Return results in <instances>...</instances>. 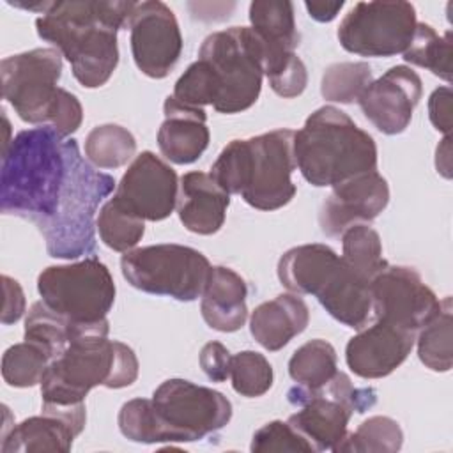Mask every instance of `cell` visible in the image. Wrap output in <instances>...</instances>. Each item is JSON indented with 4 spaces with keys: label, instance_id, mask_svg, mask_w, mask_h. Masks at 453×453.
Masks as SVG:
<instances>
[{
    "label": "cell",
    "instance_id": "3",
    "mask_svg": "<svg viewBox=\"0 0 453 453\" xmlns=\"http://www.w3.org/2000/svg\"><path fill=\"white\" fill-rule=\"evenodd\" d=\"M69 159L71 140H64L51 126L19 131L2 152V212L28 219L42 232L58 212Z\"/></svg>",
    "mask_w": 453,
    "mask_h": 453
},
{
    "label": "cell",
    "instance_id": "41",
    "mask_svg": "<svg viewBox=\"0 0 453 453\" xmlns=\"http://www.w3.org/2000/svg\"><path fill=\"white\" fill-rule=\"evenodd\" d=\"M232 354L221 342H209L202 347L198 363L202 372L212 382H225L230 377Z\"/></svg>",
    "mask_w": 453,
    "mask_h": 453
},
{
    "label": "cell",
    "instance_id": "24",
    "mask_svg": "<svg viewBox=\"0 0 453 453\" xmlns=\"http://www.w3.org/2000/svg\"><path fill=\"white\" fill-rule=\"evenodd\" d=\"M230 195L205 172H188L179 180L177 214L193 234L212 235L225 223Z\"/></svg>",
    "mask_w": 453,
    "mask_h": 453
},
{
    "label": "cell",
    "instance_id": "32",
    "mask_svg": "<svg viewBox=\"0 0 453 453\" xmlns=\"http://www.w3.org/2000/svg\"><path fill=\"white\" fill-rule=\"evenodd\" d=\"M407 64L428 69L446 83L451 81V32L439 35L432 25L418 23L409 48L402 53Z\"/></svg>",
    "mask_w": 453,
    "mask_h": 453
},
{
    "label": "cell",
    "instance_id": "25",
    "mask_svg": "<svg viewBox=\"0 0 453 453\" xmlns=\"http://www.w3.org/2000/svg\"><path fill=\"white\" fill-rule=\"evenodd\" d=\"M200 311L205 324L219 333L239 331L248 319V285L241 274L225 265H211Z\"/></svg>",
    "mask_w": 453,
    "mask_h": 453
},
{
    "label": "cell",
    "instance_id": "1",
    "mask_svg": "<svg viewBox=\"0 0 453 453\" xmlns=\"http://www.w3.org/2000/svg\"><path fill=\"white\" fill-rule=\"evenodd\" d=\"M264 51L251 27H230L207 35L195 60L175 81L173 97L218 113L251 108L262 90Z\"/></svg>",
    "mask_w": 453,
    "mask_h": 453
},
{
    "label": "cell",
    "instance_id": "22",
    "mask_svg": "<svg viewBox=\"0 0 453 453\" xmlns=\"http://www.w3.org/2000/svg\"><path fill=\"white\" fill-rule=\"evenodd\" d=\"M250 23L264 51V74L267 81L299 60V32L294 4L287 0H255L250 4Z\"/></svg>",
    "mask_w": 453,
    "mask_h": 453
},
{
    "label": "cell",
    "instance_id": "37",
    "mask_svg": "<svg viewBox=\"0 0 453 453\" xmlns=\"http://www.w3.org/2000/svg\"><path fill=\"white\" fill-rule=\"evenodd\" d=\"M235 393L246 398L265 395L273 386V366L267 357L255 350H242L232 356L230 377Z\"/></svg>",
    "mask_w": 453,
    "mask_h": 453
},
{
    "label": "cell",
    "instance_id": "10",
    "mask_svg": "<svg viewBox=\"0 0 453 453\" xmlns=\"http://www.w3.org/2000/svg\"><path fill=\"white\" fill-rule=\"evenodd\" d=\"M120 271L126 281L142 292L189 303L202 296L211 264L191 246L150 244L126 251Z\"/></svg>",
    "mask_w": 453,
    "mask_h": 453
},
{
    "label": "cell",
    "instance_id": "12",
    "mask_svg": "<svg viewBox=\"0 0 453 453\" xmlns=\"http://www.w3.org/2000/svg\"><path fill=\"white\" fill-rule=\"evenodd\" d=\"M152 403L165 430V442H195L232 419L230 400L186 379H168L152 393Z\"/></svg>",
    "mask_w": 453,
    "mask_h": 453
},
{
    "label": "cell",
    "instance_id": "9",
    "mask_svg": "<svg viewBox=\"0 0 453 453\" xmlns=\"http://www.w3.org/2000/svg\"><path fill=\"white\" fill-rule=\"evenodd\" d=\"M288 403L299 407L288 423L310 441L315 451H334L347 434L352 414H363L377 403L373 388H356L343 372L319 389L294 386L287 393Z\"/></svg>",
    "mask_w": 453,
    "mask_h": 453
},
{
    "label": "cell",
    "instance_id": "11",
    "mask_svg": "<svg viewBox=\"0 0 453 453\" xmlns=\"http://www.w3.org/2000/svg\"><path fill=\"white\" fill-rule=\"evenodd\" d=\"M41 301L74 324L106 320L115 303V281L110 269L97 258L50 265L37 276Z\"/></svg>",
    "mask_w": 453,
    "mask_h": 453
},
{
    "label": "cell",
    "instance_id": "4",
    "mask_svg": "<svg viewBox=\"0 0 453 453\" xmlns=\"http://www.w3.org/2000/svg\"><path fill=\"white\" fill-rule=\"evenodd\" d=\"M294 131L281 127L232 140L211 166V177L228 193L258 211H276L296 196Z\"/></svg>",
    "mask_w": 453,
    "mask_h": 453
},
{
    "label": "cell",
    "instance_id": "2",
    "mask_svg": "<svg viewBox=\"0 0 453 453\" xmlns=\"http://www.w3.org/2000/svg\"><path fill=\"white\" fill-rule=\"evenodd\" d=\"M136 2L57 0L35 19L37 35L62 53L85 88L103 87L119 64L117 32Z\"/></svg>",
    "mask_w": 453,
    "mask_h": 453
},
{
    "label": "cell",
    "instance_id": "29",
    "mask_svg": "<svg viewBox=\"0 0 453 453\" xmlns=\"http://www.w3.org/2000/svg\"><path fill=\"white\" fill-rule=\"evenodd\" d=\"M338 372L334 347L320 338L303 343L288 359V375L294 382L308 389L326 386Z\"/></svg>",
    "mask_w": 453,
    "mask_h": 453
},
{
    "label": "cell",
    "instance_id": "21",
    "mask_svg": "<svg viewBox=\"0 0 453 453\" xmlns=\"http://www.w3.org/2000/svg\"><path fill=\"white\" fill-rule=\"evenodd\" d=\"M414 343L416 331L375 319V324L359 329L349 340L345 361L361 379H382L407 359Z\"/></svg>",
    "mask_w": 453,
    "mask_h": 453
},
{
    "label": "cell",
    "instance_id": "26",
    "mask_svg": "<svg viewBox=\"0 0 453 453\" xmlns=\"http://www.w3.org/2000/svg\"><path fill=\"white\" fill-rule=\"evenodd\" d=\"M310 322L308 304L299 294H280L271 301L260 303L250 317L251 336L264 349L276 352L292 338L301 334Z\"/></svg>",
    "mask_w": 453,
    "mask_h": 453
},
{
    "label": "cell",
    "instance_id": "14",
    "mask_svg": "<svg viewBox=\"0 0 453 453\" xmlns=\"http://www.w3.org/2000/svg\"><path fill=\"white\" fill-rule=\"evenodd\" d=\"M2 96L23 122L46 126L58 96L62 53L55 48H34L0 62Z\"/></svg>",
    "mask_w": 453,
    "mask_h": 453
},
{
    "label": "cell",
    "instance_id": "20",
    "mask_svg": "<svg viewBox=\"0 0 453 453\" xmlns=\"http://www.w3.org/2000/svg\"><path fill=\"white\" fill-rule=\"evenodd\" d=\"M421 94L419 74L407 65H393L368 85L357 103L365 117L380 133L400 134L411 124Z\"/></svg>",
    "mask_w": 453,
    "mask_h": 453
},
{
    "label": "cell",
    "instance_id": "43",
    "mask_svg": "<svg viewBox=\"0 0 453 453\" xmlns=\"http://www.w3.org/2000/svg\"><path fill=\"white\" fill-rule=\"evenodd\" d=\"M2 281H4V294H5L4 311H2V324L9 326V324L18 322L23 317L25 308H27V301H25V294H23L21 285L14 278L4 274Z\"/></svg>",
    "mask_w": 453,
    "mask_h": 453
},
{
    "label": "cell",
    "instance_id": "28",
    "mask_svg": "<svg viewBox=\"0 0 453 453\" xmlns=\"http://www.w3.org/2000/svg\"><path fill=\"white\" fill-rule=\"evenodd\" d=\"M451 297L441 301L439 311L416 333L419 361L432 372H449L453 365Z\"/></svg>",
    "mask_w": 453,
    "mask_h": 453
},
{
    "label": "cell",
    "instance_id": "7",
    "mask_svg": "<svg viewBox=\"0 0 453 453\" xmlns=\"http://www.w3.org/2000/svg\"><path fill=\"white\" fill-rule=\"evenodd\" d=\"M278 280L292 294L315 296L340 324L363 329L372 313L370 283L359 278L327 244L287 250L278 260Z\"/></svg>",
    "mask_w": 453,
    "mask_h": 453
},
{
    "label": "cell",
    "instance_id": "15",
    "mask_svg": "<svg viewBox=\"0 0 453 453\" xmlns=\"http://www.w3.org/2000/svg\"><path fill=\"white\" fill-rule=\"evenodd\" d=\"M126 27L136 67L149 78H166L182 51V35L173 11L159 0L140 2L134 4Z\"/></svg>",
    "mask_w": 453,
    "mask_h": 453
},
{
    "label": "cell",
    "instance_id": "17",
    "mask_svg": "<svg viewBox=\"0 0 453 453\" xmlns=\"http://www.w3.org/2000/svg\"><path fill=\"white\" fill-rule=\"evenodd\" d=\"M177 195L175 170L154 152L143 150L131 161L111 198L143 221H163L177 207Z\"/></svg>",
    "mask_w": 453,
    "mask_h": 453
},
{
    "label": "cell",
    "instance_id": "16",
    "mask_svg": "<svg viewBox=\"0 0 453 453\" xmlns=\"http://www.w3.org/2000/svg\"><path fill=\"white\" fill-rule=\"evenodd\" d=\"M372 313L412 331H419L437 311L441 301L421 280L419 273L409 265L388 264L372 281Z\"/></svg>",
    "mask_w": 453,
    "mask_h": 453
},
{
    "label": "cell",
    "instance_id": "36",
    "mask_svg": "<svg viewBox=\"0 0 453 453\" xmlns=\"http://www.w3.org/2000/svg\"><path fill=\"white\" fill-rule=\"evenodd\" d=\"M372 81V67L366 62H336L326 67L320 94L326 101L350 104L359 101Z\"/></svg>",
    "mask_w": 453,
    "mask_h": 453
},
{
    "label": "cell",
    "instance_id": "44",
    "mask_svg": "<svg viewBox=\"0 0 453 453\" xmlns=\"http://www.w3.org/2000/svg\"><path fill=\"white\" fill-rule=\"evenodd\" d=\"M343 5H345V2H342V0L340 2H306L304 4L310 18H313L315 21H320V23L333 21Z\"/></svg>",
    "mask_w": 453,
    "mask_h": 453
},
{
    "label": "cell",
    "instance_id": "35",
    "mask_svg": "<svg viewBox=\"0 0 453 453\" xmlns=\"http://www.w3.org/2000/svg\"><path fill=\"white\" fill-rule=\"evenodd\" d=\"M51 363L50 354L34 342L11 345L2 356V377L11 388H32L41 384Z\"/></svg>",
    "mask_w": 453,
    "mask_h": 453
},
{
    "label": "cell",
    "instance_id": "38",
    "mask_svg": "<svg viewBox=\"0 0 453 453\" xmlns=\"http://www.w3.org/2000/svg\"><path fill=\"white\" fill-rule=\"evenodd\" d=\"M117 423L120 434L133 442H165V430L152 400L133 398L126 402L119 411Z\"/></svg>",
    "mask_w": 453,
    "mask_h": 453
},
{
    "label": "cell",
    "instance_id": "33",
    "mask_svg": "<svg viewBox=\"0 0 453 453\" xmlns=\"http://www.w3.org/2000/svg\"><path fill=\"white\" fill-rule=\"evenodd\" d=\"M403 444V432L389 416H372L354 432H347L334 453H396Z\"/></svg>",
    "mask_w": 453,
    "mask_h": 453
},
{
    "label": "cell",
    "instance_id": "19",
    "mask_svg": "<svg viewBox=\"0 0 453 453\" xmlns=\"http://www.w3.org/2000/svg\"><path fill=\"white\" fill-rule=\"evenodd\" d=\"M388 203V180L377 170L365 172L333 186L320 205L319 226L327 237H340L352 225L373 221Z\"/></svg>",
    "mask_w": 453,
    "mask_h": 453
},
{
    "label": "cell",
    "instance_id": "8",
    "mask_svg": "<svg viewBox=\"0 0 453 453\" xmlns=\"http://www.w3.org/2000/svg\"><path fill=\"white\" fill-rule=\"evenodd\" d=\"M115 189V179L97 172L80 154L78 142L71 138L67 186L53 221L41 232L46 251L55 258H78L94 253V218L99 203Z\"/></svg>",
    "mask_w": 453,
    "mask_h": 453
},
{
    "label": "cell",
    "instance_id": "5",
    "mask_svg": "<svg viewBox=\"0 0 453 453\" xmlns=\"http://www.w3.org/2000/svg\"><path fill=\"white\" fill-rule=\"evenodd\" d=\"M294 157L311 186L333 188L377 170V143L343 110L326 104L294 131Z\"/></svg>",
    "mask_w": 453,
    "mask_h": 453
},
{
    "label": "cell",
    "instance_id": "27",
    "mask_svg": "<svg viewBox=\"0 0 453 453\" xmlns=\"http://www.w3.org/2000/svg\"><path fill=\"white\" fill-rule=\"evenodd\" d=\"M106 324H108V319L97 324H74L64 319L62 315L55 313L53 310H50L42 301H37L30 306L27 313L23 336L25 340L42 347L53 361L65 350V347L71 343L73 338H76L85 331H90Z\"/></svg>",
    "mask_w": 453,
    "mask_h": 453
},
{
    "label": "cell",
    "instance_id": "40",
    "mask_svg": "<svg viewBox=\"0 0 453 453\" xmlns=\"http://www.w3.org/2000/svg\"><path fill=\"white\" fill-rule=\"evenodd\" d=\"M83 120V108L81 103L74 94L62 88L58 90V96L50 110V119L46 126H51L60 136H69L78 131Z\"/></svg>",
    "mask_w": 453,
    "mask_h": 453
},
{
    "label": "cell",
    "instance_id": "23",
    "mask_svg": "<svg viewBox=\"0 0 453 453\" xmlns=\"http://www.w3.org/2000/svg\"><path fill=\"white\" fill-rule=\"evenodd\" d=\"M165 120L157 129L161 154L175 165L195 163L209 147L211 133L203 108L188 106L168 96L163 103Z\"/></svg>",
    "mask_w": 453,
    "mask_h": 453
},
{
    "label": "cell",
    "instance_id": "45",
    "mask_svg": "<svg viewBox=\"0 0 453 453\" xmlns=\"http://www.w3.org/2000/svg\"><path fill=\"white\" fill-rule=\"evenodd\" d=\"M451 145H449V134H446L441 143L437 145V150H435V168H437V173H441L442 177L449 179L451 177Z\"/></svg>",
    "mask_w": 453,
    "mask_h": 453
},
{
    "label": "cell",
    "instance_id": "6",
    "mask_svg": "<svg viewBox=\"0 0 453 453\" xmlns=\"http://www.w3.org/2000/svg\"><path fill=\"white\" fill-rule=\"evenodd\" d=\"M108 331L110 324L78 334L48 365L41 380L42 403H80L96 386L120 389L138 379L134 350L119 340H108Z\"/></svg>",
    "mask_w": 453,
    "mask_h": 453
},
{
    "label": "cell",
    "instance_id": "18",
    "mask_svg": "<svg viewBox=\"0 0 453 453\" xmlns=\"http://www.w3.org/2000/svg\"><path fill=\"white\" fill-rule=\"evenodd\" d=\"M87 423L85 402L42 403L39 416H30L2 434V453H65Z\"/></svg>",
    "mask_w": 453,
    "mask_h": 453
},
{
    "label": "cell",
    "instance_id": "42",
    "mask_svg": "<svg viewBox=\"0 0 453 453\" xmlns=\"http://www.w3.org/2000/svg\"><path fill=\"white\" fill-rule=\"evenodd\" d=\"M428 117H430L432 126L437 131L449 134V131H451V88L448 85L439 87L430 94Z\"/></svg>",
    "mask_w": 453,
    "mask_h": 453
},
{
    "label": "cell",
    "instance_id": "30",
    "mask_svg": "<svg viewBox=\"0 0 453 453\" xmlns=\"http://www.w3.org/2000/svg\"><path fill=\"white\" fill-rule=\"evenodd\" d=\"M136 152V140L126 127L119 124H101L88 131L85 138V157L96 168L115 170Z\"/></svg>",
    "mask_w": 453,
    "mask_h": 453
},
{
    "label": "cell",
    "instance_id": "13",
    "mask_svg": "<svg viewBox=\"0 0 453 453\" xmlns=\"http://www.w3.org/2000/svg\"><path fill=\"white\" fill-rule=\"evenodd\" d=\"M416 25V9L409 2H357L340 21L336 35L349 53L393 57L409 48Z\"/></svg>",
    "mask_w": 453,
    "mask_h": 453
},
{
    "label": "cell",
    "instance_id": "39",
    "mask_svg": "<svg viewBox=\"0 0 453 453\" xmlns=\"http://www.w3.org/2000/svg\"><path fill=\"white\" fill-rule=\"evenodd\" d=\"M250 449L253 453L265 451H301V453H315V448L310 444L306 437H303L288 421H269L260 426L251 439Z\"/></svg>",
    "mask_w": 453,
    "mask_h": 453
},
{
    "label": "cell",
    "instance_id": "31",
    "mask_svg": "<svg viewBox=\"0 0 453 453\" xmlns=\"http://www.w3.org/2000/svg\"><path fill=\"white\" fill-rule=\"evenodd\" d=\"M342 260L365 281H372L388 262L382 257V241L366 223L349 226L342 235Z\"/></svg>",
    "mask_w": 453,
    "mask_h": 453
},
{
    "label": "cell",
    "instance_id": "34",
    "mask_svg": "<svg viewBox=\"0 0 453 453\" xmlns=\"http://www.w3.org/2000/svg\"><path fill=\"white\" fill-rule=\"evenodd\" d=\"M96 226L103 244L119 253L134 250L145 234V221L120 207L113 198L99 209Z\"/></svg>",
    "mask_w": 453,
    "mask_h": 453
}]
</instances>
